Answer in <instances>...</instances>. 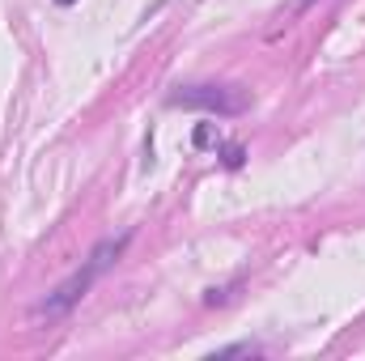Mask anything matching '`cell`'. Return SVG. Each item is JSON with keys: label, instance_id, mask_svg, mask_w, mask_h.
Segmentation results:
<instances>
[{"label": "cell", "instance_id": "cell-1", "mask_svg": "<svg viewBox=\"0 0 365 361\" xmlns=\"http://www.w3.org/2000/svg\"><path fill=\"white\" fill-rule=\"evenodd\" d=\"M123 247H128V238L102 243L90 260H86V268H77L68 280H64V285H60V289H56V293H51V298H47V302H43V306H38V315H47V319H51V315H64V310H68L77 298H86V293H90V285H93V280H98L106 268H110L115 260H119V251H123Z\"/></svg>", "mask_w": 365, "mask_h": 361}, {"label": "cell", "instance_id": "cell-2", "mask_svg": "<svg viewBox=\"0 0 365 361\" xmlns=\"http://www.w3.org/2000/svg\"><path fill=\"white\" fill-rule=\"evenodd\" d=\"M170 106H191V111H208V115H242L251 106V98L234 86H187L170 93Z\"/></svg>", "mask_w": 365, "mask_h": 361}]
</instances>
